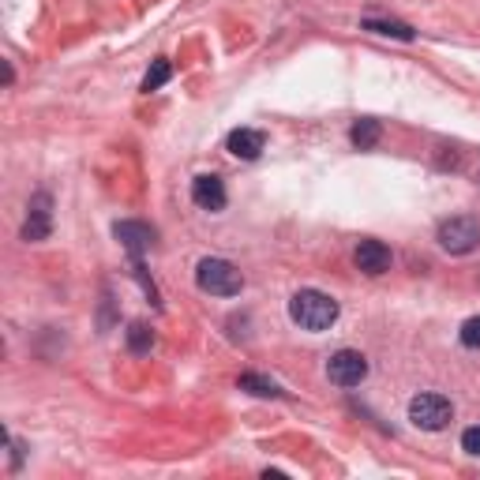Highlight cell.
<instances>
[{
	"label": "cell",
	"instance_id": "1",
	"mask_svg": "<svg viewBox=\"0 0 480 480\" xmlns=\"http://www.w3.org/2000/svg\"><path fill=\"white\" fill-rule=\"evenodd\" d=\"M338 301L327 297V293H319V290H301L293 301H290V319L301 327V331H331L338 323Z\"/></svg>",
	"mask_w": 480,
	"mask_h": 480
},
{
	"label": "cell",
	"instance_id": "2",
	"mask_svg": "<svg viewBox=\"0 0 480 480\" xmlns=\"http://www.w3.org/2000/svg\"><path fill=\"white\" fill-rule=\"evenodd\" d=\"M196 285L210 297H237L244 290V274L230 260L207 255V260H199V267H196Z\"/></svg>",
	"mask_w": 480,
	"mask_h": 480
},
{
	"label": "cell",
	"instance_id": "3",
	"mask_svg": "<svg viewBox=\"0 0 480 480\" xmlns=\"http://www.w3.org/2000/svg\"><path fill=\"white\" fill-rule=\"evenodd\" d=\"M409 421L417 424L421 432H443L446 424L454 421V405H451V398H443V394H417L409 402Z\"/></svg>",
	"mask_w": 480,
	"mask_h": 480
},
{
	"label": "cell",
	"instance_id": "4",
	"mask_svg": "<svg viewBox=\"0 0 480 480\" xmlns=\"http://www.w3.org/2000/svg\"><path fill=\"white\" fill-rule=\"evenodd\" d=\"M480 244V221L469 218V214H458V218H446L439 226V248L451 251V255H469L476 251Z\"/></svg>",
	"mask_w": 480,
	"mask_h": 480
},
{
	"label": "cell",
	"instance_id": "5",
	"mask_svg": "<svg viewBox=\"0 0 480 480\" xmlns=\"http://www.w3.org/2000/svg\"><path fill=\"white\" fill-rule=\"evenodd\" d=\"M327 379L334 383V387H361V383L368 379L364 353H357V349H338V353L327 361Z\"/></svg>",
	"mask_w": 480,
	"mask_h": 480
},
{
	"label": "cell",
	"instance_id": "6",
	"mask_svg": "<svg viewBox=\"0 0 480 480\" xmlns=\"http://www.w3.org/2000/svg\"><path fill=\"white\" fill-rule=\"evenodd\" d=\"M49 233H53V199H49V191H38L26 207L23 240H46Z\"/></svg>",
	"mask_w": 480,
	"mask_h": 480
},
{
	"label": "cell",
	"instance_id": "7",
	"mask_svg": "<svg viewBox=\"0 0 480 480\" xmlns=\"http://www.w3.org/2000/svg\"><path fill=\"white\" fill-rule=\"evenodd\" d=\"M113 237L120 240V248L132 255V260H139V255L150 251L154 240H158V233L147 226V221H117V226H113Z\"/></svg>",
	"mask_w": 480,
	"mask_h": 480
},
{
	"label": "cell",
	"instance_id": "8",
	"mask_svg": "<svg viewBox=\"0 0 480 480\" xmlns=\"http://www.w3.org/2000/svg\"><path fill=\"white\" fill-rule=\"evenodd\" d=\"M353 263H357V271H364V274H387L391 271V248L383 244V240H361L357 244V251H353Z\"/></svg>",
	"mask_w": 480,
	"mask_h": 480
},
{
	"label": "cell",
	"instance_id": "9",
	"mask_svg": "<svg viewBox=\"0 0 480 480\" xmlns=\"http://www.w3.org/2000/svg\"><path fill=\"white\" fill-rule=\"evenodd\" d=\"M191 199H196V207L214 214V210L226 207V184H221V177H214V173H203V177L191 180Z\"/></svg>",
	"mask_w": 480,
	"mask_h": 480
},
{
	"label": "cell",
	"instance_id": "10",
	"mask_svg": "<svg viewBox=\"0 0 480 480\" xmlns=\"http://www.w3.org/2000/svg\"><path fill=\"white\" fill-rule=\"evenodd\" d=\"M226 147H230L233 158H240V162H255V158L263 154V147H267V136L255 132V128H237V132H230Z\"/></svg>",
	"mask_w": 480,
	"mask_h": 480
},
{
	"label": "cell",
	"instance_id": "11",
	"mask_svg": "<svg viewBox=\"0 0 480 480\" xmlns=\"http://www.w3.org/2000/svg\"><path fill=\"white\" fill-rule=\"evenodd\" d=\"M237 387L248 391V394H255V398H281V394H285L274 379H267V375H260V372H244Z\"/></svg>",
	"mask_w": 480,
	"mask_h": 480
},
{
	"label": "cell",
	"instance_id": "12",
	"mask_svg": "<svg viewBox=\"0 0 480 480\" xmlns=\"http://www.w3.org/2000/svg\"><path fill=\"white\" fill-rule=\"evenodd\" d=\"M349 139H353L357 150H372L379 143V120H372V117L357 120L353 128H349Z\"/></svg>",
	"mask_w": 480,
	"mask_h": 480
},
{
	"label": "cell",
	"instance_id": "13",
	"mask_svg": "<svg viewBox=\"0 0 480 480\" xmlns=\"http://www.w3.org/2000/svg\"><path fill=\"white\" fill-rule=\"evenodd\" d=\"M364 30H372V35H387V38L413 42V26H405V23H394V19H364Z\"/></svg>",
	"mask_w": 480,
	"mask_h": 480
},
{
	"label": "cell",
	"instance_id": "14",
	"mask_svg": "<svg viewBox=\"0 0 480 480\" xmlns=\"http://www.w3.org/2000/svg\"><path fill=\"white\" fill-rule=\"evenodd\" d=\"M169 76H173L169 60H154V64H150V72L143 76V90H147V94H150V90H162V87L169 83Z\"/></svg>",
	"mask_w": 480,
	"mask_h": 480
},
{
	"label": "cell",
	"instance_id": "15",
	"mask_svg": "<svg viewBox=\"0 0 480 480\" xmlns=\"http://www.w3.org/2000/svg\"><path fill=\"white\" fill-rule=\"evenodd\" d=\"M150 345H154V331L147 323H132V327H128V349H132V353H147Z\"/></svg>",
	"mask_w": 480,
	"mask_h": 480
},
{
	"label": "cell",
	"instance_id": "16",
	"mask_svg": "<svg viewBox=\"0 0 480 480\" xmlns=\"http://www.w3.org/2000/svg\"><path fill=\"white\" fill-rule=\"evenodd\" d=\"M462 345L465 349H480V315H473V319H465V323H462Z\"/></svg>",
	"mask_w": 480,
	"mask_h": 480
},
{
	"label": "cell",
	"instance_id": "17",
	"mask_svg": "<svg viewBox=\"0 0 480 480\" xmlns=\"http://www.w3.org/2000/svg\"><path fill=\"white\" fill-rule=\"evenodd\" d=\"M462 451H465V454H473V458H480V424L462 432Z\"/></svg>",
	"mask_w": 480,
	"mask_h": 480
},
{
	"label": "cell",
	"instance_id": "18",
	"mask_svg": "<svg viewBox=\"0 0 480 480\" xmlns=\"http://www.w3.org/2000/svg\"><path fill=\"white\" fill-rule=\"evenodd\" d=\"M19 465H23V443L12 439V469H19Z\"/></svg>",
	"mask_w": 480,
	"mask_h": 480
}]
</instances>
